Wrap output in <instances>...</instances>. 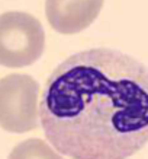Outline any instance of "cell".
Masks as SVG:
<instances>
[{
    "instance_id": "cell-1",
    "label": "cell",
    "mask_w": 148,
    "mask_h": 159,
    "mask_svg": "<svg viewBox=\"0 0 148 159\" xmlns=\"http://www.w3.org/2000/svg\"><path fill=\"white\" fill-rule=\"evenodd\" d=\"M39 124L71 159H126L148 142V67L119 50L66 58L42 92Z\"/></svg>"
},
{
    "instance_id": "cell-2",
    "label": "cell",
    "mask_w": 148,
    "mask_h": 159,
    "mask_svg": "<svg viewBox=\"0 0 148 159\" xmlns=\"http://www.w3.org/2000/svg\"><path fill=\"white\" fill-rule=\"evenodd\" d=\"M44 50L45 32L35 16L25 12L0 15V66H31L41 58Z\"/></svg>"
},
{
    "instance_id": "cell-3",
    "label": "cell",
    "mask_w": 148,
    "mask_h": 159,
    "mask_svg": "<svg viewBox=\"0 0 148 159\" xmlns=\"http://www.w3.org/2000/svg\"><path fill=\"white\" fill-rule=\"evenodd\" d=\"M39 83L29 75L0 79V127L10 133H26L39 125Z\"/></svg>"
},
{
    "instance_id": "cell-4",
    "label": "cell",
    "mask_w": 148,
    "mask_h": 159,
    "mask_svg": "<svg viewBox=\"0 0 148 159\" xmlns=\"http://www.w3.org/2000/svg\"><path fill=\"white\" fill-rule=\"evenodd\" d=\"M105 0H45V16L58 34H78L99 16Z\"/></svg>"
},
{
    "instance_id": "cell-5",
    "label": "cell",
    "mask_w": 148,
    "mask_h": 159,
    "mask_svg": "<svg viewBox=\"0 0 148 159\" xmlns=\"http://www.w3.org/2000/svg\"><path fill=\"white\" fill-rule=\"evenodd\" d=\"M9 159H62L47 142L41 139H28L16 146Z\"/></svg>"
}]
</instances>
